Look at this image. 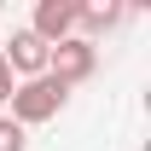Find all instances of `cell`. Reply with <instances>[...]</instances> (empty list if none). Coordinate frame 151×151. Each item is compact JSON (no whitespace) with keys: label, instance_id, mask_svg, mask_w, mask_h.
<instances>
[{"label":"cell","instance_id":"cell-6","mask_svg":"<svg viewBox=\"0 0 151 151\" xmlns=\"http://www.w3.org/2000/svg\"><path fill=\"white\" fill-rule=\"evenodd\" d=\"M0 151H29V128H18L12 116H0Z\"/></svg>","mask_w":151,"mask_h":151},{"label":"cell","instance_id":"cell-3","mask_svg":"<svg viewBox=\"0 0 151 151\" xmlns=\"http://www.w3.org/2000/svg\"><path fill=\"white\" fill-rule=\"evenodd\" d=\"M47 41H35L29 29H12V41L0 47V58H6V70L12 76H23V81H35V76H47Z\"/></svg>","mask_w":151,"mask_h":151},{"label":"cell","instance_id":"cell-5","mask_svg":"<svg viewBox=\"0 0 151 151\" xmlns=\"http://www.w3.org/2000/svg\"><path fill=\"white\" fill-rule=\"evenodd\" d=\"M122 18H128L122 6H76V29H81V41H93V35H105V29H116Z\"/></svg>","mask_w":151,"mask_h":151},{"label":"cell","instance_id":"cell-2","mask_svg":"<svg viewBox=\"0 0 151 151\" xmlns=\"http://www.w3.org/2000/svg\"><path fill=\"white\" fill-rule=\"evenodd\" d=\"M93 70H99V47H93V41H81V35L58 41L52 52H47V76H52L58 87H76V81H87Z\"/></svg>","mask_w":151,"mask_h":151},{"label":"cell","instance_id":"cell-4","mask_svg":"<svg viewBox=\"0 0 151 151\" xmlns=\"http://www.w3.org/2000/svg\"><path fill=\"white\" fill-rule=\"evenodd\" d=\"M76 6H81V0H41V6H35V23H29V35L47 41V47L70 41V35H76Z\"/></svg>","mask_w":151,"mask_h":151},{"label":"cell","instance_id":"cell-7","mask_svg":"<svg viewBox=\"0 0 151 151\" xmlns=\"http://www.w3.org/2000/svg\"><path fill=\"white\" fill-rule=\"evenodd\" d=\"M12 87H18V81H12V70H6V58H0V105L12 99Z\"/></svg>","mask_w":151,"mask_h":151},{"label":"cell","instance_id":"cell-1","mask_svg":"<svg viewBox=\"0 0 151 151\" xmlns=\"http://www.w3.org/2000/svg\"><path fill=\"white\" fill-rule=\"evenodd\" d=\"M64 99H70V87H58L52 76H35V81H18L6 105H12V122L18 128H35V122H52L64 111Z\"/></svg>","mask_w":151,"mask_h":151}]
</instances>
